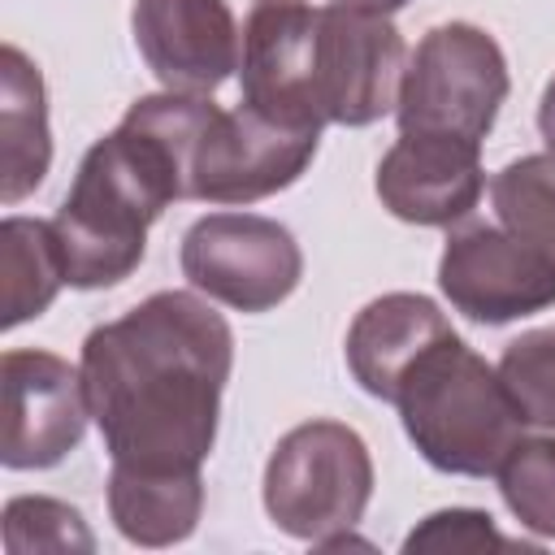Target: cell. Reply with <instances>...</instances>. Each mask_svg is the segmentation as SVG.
<instances>
[{
    "label": "cell",
    "instance_id": "6da1fadb",
    "mask_svg": "<svg viewBox=\"0 0 555 555\" xmlns=\"http://www.w3.org/2000/svg\"><path fill=\"white\" fill-rule=\"evenodd\" d=\"M78 369L113 464L186 473L212 455L234 334L195 286L156 291L95 325Z\"/></svg>",
    "mask_w": 555,
    "mask_h": 555
},
{
    "label": "cell",
    "instance_id": "7a4b0ae2",
    "mask_svg": "<svg viewBox=\"0 0 555 555\" xmlns=\"http://www.w3.org/2000/svg\"><path fill=\"white\" fill-rule=\"evenodd\" d=\"M212 108L208 95L186 91L139 95L117 130L87 147L52 217L74 291L117 286L143 264L147 230L173 199H186L191 156Z\"/></svg>",
    "mask_w": 555,
    "mask_h": 555
},
{
    "label": "cell",
    "instance_id": "3957f363",
    "mask_svg": "<svg viewBox=\"0 0 555 555\" xmlns=\"http://www.w3.org/2000/svg\"><path fill=\"white\" fill-rule=\"evenodd\" d=\"M408 69L403 35L390 17L273 0L247 39L238 69L243 104L286 126H373L399 104Z\"/></svg>",
    "mask_w": 555,
    "mask_h": 555
},
{
    "label": "cell",
    "instance_id": "277c9868",
    "mask_svg": "<svg viewBox=\"0 0 555 555\" xmlns=\"http://www.w3.org/2000/svg\"><path fill=\"white\" fill-rule=\"evenodd\" d=\"M390 403L421 460L455 477L499 473L525 425L499 373L455 330L412 360Z\"/></svg>",
    "mask_w": 555,
    "mask_h": 555
},
{
    "label": "cell",
    "instance_id": "5b68a950",
    "mask_svg": "<svg viewBox=\"0 0 555 555\" xmlns=\"http://www.w3.org/2000/svg\"><path fill=\"white\" fill-rule=\"evenodd\" d=\"M373 499V455L343 421H304L286 429L264 464V512L299 542L325 546L351 533Z\"/></svg>",
    "mask_w": 555,
    "mask_h": 555
},
{
    "label": "cell",
    "instance_id": "8992f818",
    "mask_svg": "<svg viewBox=\"0 0 555 555\" xmlns=\"http://www.w3.org/2000/svg\"><path fill=\"white\" fill-rule=\"evenodd\" d=\"M507 91V56L494 35L473 22H442L408 52L395 104L399 134H451L486 143Z\"/></svg>",
    "mask_w": 555,
    "mask_h": 555
},
{
    "label": "cell",
    "instance_id": "52a82bcc",
    "mask_svg": "<svg viewBox=\"0 0 555 555\" xmlns=\"http://www.w3.org/2000/svg\"><path fill=\"white\" fill-rule=\"evenodd\" d=\"M178 264L199 295L234 312H269L286 304L304 278V251L295 234L260 212L199 217L182 234Z\"/></svg>",
    "mask_w": 555,
    "mask_h": 555
},
{
    "label": "cell",
    "instance_id": "ba28073f",
    "mask_svg": "<svg viewBox=\"0 0 555 555\" xmlns=\"http://www.w3.org/2000/svg\"><path fill=\"white\" fill-rule=\"evenodd\" d=\"M273 0H134L130 30L165 91L212 95L243 69L256 17Z\"/></svg>",
    "mask_w": 555,
    "mask_h": 555
},
{
    "label": "cell",
    "instance_id": "9c48e42d",
    "mask_svg": "<svg viewBox=\"0 0 555 555\" xmlns=\"http://www.w3.org/2000/svg\"><path fill=\"white\" fill-rule=\"evenodd\" d=\"M321 143V130L286 126L251 104L212 108L208 126L199 130L186 199L199 204H256L269 199L304 178Z\"/></svg>",
    "mask_w": 555,
    "mask_h": 555
},
{
    "label": "cell",
    "instance_id": "30bf717a",
    "mask_svg": "<svg viewBox=\"0 0 555 555\" xmlns=\"http://www.w3.org/2000/svg\"><path fill=\"white\" fill-rule=\"evenodd\" d=\"M438 286L477 325H507L555 308V260L507 234L499 221H468L447 234Z\"/></svg>",
    "mask_w": 555,
    "mask_h": 555
},
{
    "label": "cell",
    "instance_id": "8fae6325",
    "mask_svg": "<svg viewBox=\"0 0 555 555\" xmlns=\"http://www.w3.org/2000/svg\"><path fill=\"white\" fill-rule=\"evenodd\" d=\"M0 386H4V438H0L4 468L17 473L52 468L82 442L91 421L82 369L39 347H13L0 360Z\"/></svg>",
    "mask_w": 555,
    "mask_h": 555
},
{
    "label": "cell",
    "instance_id": "7c38bea8",
    "mask_svg": "<svg viewBox=\"0 0 555 555\" xmlns=\"http://www.w3.org/2000/svg\"><path fill=\"white\" fill-rule=\"evenodd\" d=\"M373 186L382 208L399 221L455 225L486 191L481 143L451 134H399L377 160Z\"/></svg>",
    "mask_w": 555,
    "mask_h": 555
},
{
    "label": "cell",
    "instance_id": "4fadbf2b",
    "mask_svg": "<svg viewBox=\"0 0 555 555\" xmlns=\"http://www.w3.org/2000/svg\"><path fill=\"white\" fill-rule=\"evenodd\" d=\"M447 334H451V321L429 295L390 291V295L369 299L356 312L343 356H347V369L360 382V390L390 403V395H395L399 377L412 369V360Z\"/></svg>",
    "mask_w": 555,
    "mask_h": 555
},
{
    "label": "cell",
    "instance_id": "5bb4252c",
    "mask_svg": "<svg viewBox=\"0 0 555 555\" xmlns=\"http://www.w3.org/2000/svg\"><path fill=\"white\" fill-rule=\"evenodd\" d=\"M52 165L48 91L39 65L4 43L0 48V199L13 208L35 195Z\"/></svg>",
    "mask_w": 555,
    "mask_h": 555
},
{
    "label": "cell",
    "instance_id": "9a60e30c",
    "mask_svg": "<svg viewBox=\"0 0 555 555\" xmlns=\"http://www.w3.org/2000/svg\"><path fill=\"white\" fill-rule=\"evenodd\" d=\"M204 512V477L199 468L165 473V468H126L108 473V516L113 529L134 546H173L186 542Z\"/></svg>",
    "mask_w": 555,
    "mask_h": 555
},
{
    "label": "cell",
    "instance_id": "2e32d148",
    "mask_svg": "<svg viewBox=\"0 0 555 555\" xmlns=\"http://www.w3.org/2000/svg\"><path fill=\"white\" fill-rule=\"evenodd\" d=\"M0 256H4V330L35 321L52 308L65 282V256L52 221L39 217H4L0 221Z\"/></svg>",
    "mask_w": 555,
    "mask_h": 555
},
{
    "label": "cell",
    "instance_id": "e0dca14e",
    "mask_svg": "<svg viewBox=\"0 0 555 555\" xmlns=\"http://www.w3.org/2000/svg\"><path fill=\"white\" fill-rule=\"evenodd\" d=\"M494 221L555 260V152H533L490 178Z\"/></svg>",
    "mask_w": 555,
    "mask_h": 555
},
{
    "label": "cell",
    "instance_id": "ac0fdd59",
    "mask_svg": "<svg viewBox=\"0 0 555 555\" xmlns=\"http://www.w3.org/2000/svg\"><path fill=\"white\" fill-rule=\"evenodd\" d=\"M499 494L520 529L555 538V438H516L499 464Z\"/></svg>",
    "mask_w": 555,
    "mask_h": 555
},
{
    "label": "cell",
    "instance_id": "d6986e66",
    "mask_svg": "<svg viewBox=\"0 0 555 555\" xmlns=\"http://www.w3.org/2000/svg\"><path fill=\"white\" fill-rule=\"evenodd\" d=\"M516 416L533 429L555 434V325L525 330L512 338L494 364Z\"/></svg>",
    "mask_w": 555,
    "mask_h": 555
},
{
    "label": "cell",
    "instance_id": "ffe728a7",
    "mask_svg": "<svg viewBox=\"0 0 555 555\" xmlns=\"http://www.w3.org/2000/svg\"><path fill=\"white\" fill-rule=\"evenodd\" d=\"M4 551H95V538L78 507L48 494H17L4 503Z\"/></svg>",
    "mask_w": 555,
    "mask_h": 555
},
{
    "label": "cell",
    "instance_id": "44dd1931",
    "mask_svg": "<svg viewBox=\"0 0 555 555\" xmlns=\"http://www.w3.org/2000/svg\"><path fill=\"white\" fill-rule=\"evenodd\" d=\"M486 546H516V542L503 538L494 529V516L481 507H442L403 538V551H486Z\"/></svg>",
    "mask_w": 555,
    "mask_h": 555
},
{
    "label": "cell",
    "instance_id": "7402d4cb",
    "mask_svg": "<svg viewBox=\"0 0 555 555\" xmlns=\"http://www.w3.org/2000/svg\"><path fill=\"white\" fill-rule=\"evenodd\" d=\"M538 130H542L546 147L555 152V78L546 82V91H542V100H538Z\"/></svg>",
    "mask_w": 555,
    "mask_h": 555
},
{
    "label": "cell",
    "instance_id": "603a6c76",
    "mask_svg": "<svg viewBox=\"0 0 555 555\" xmlns=\"http://www.w3.org/2000/svg\"><path fill=\"white\" fill-rule=\"evenodd\" d=\"M334 4H347V9H364V13H382V17H390V13L403 9L408 0H334Z\"/></svg>",
    "mask_w": 555,
    "mask_h": 555
}]
</instances>
